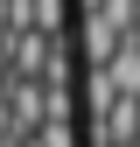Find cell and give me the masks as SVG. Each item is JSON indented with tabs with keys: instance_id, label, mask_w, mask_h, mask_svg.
Listing matches in <instances>:
<instances>
[]
</instances>
